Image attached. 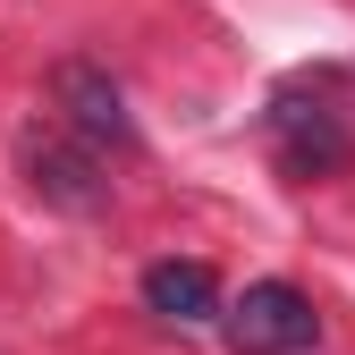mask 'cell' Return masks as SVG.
<instances>
[{
    "label": "cell",
    "mask_w": 355,
    "mask_h": 355,
    "mask_svg": "<svg viewBox=\"0 0 355 355\" xmlns=\"http://www.w3.org/2000/svg\"><path fill=\"white\" fill-rule=\"evenodd\" d=\"M220 322H229V347H237V355H304V347H313V330H322V322H313V296L288 288V279L245 288Z\"/></svg>",
    "instance_id": "1"
},
{
    "label": "cell",
    "mask_w": 355,
    "mask_h": 355,
    "mask_svg": "<svg viewBox=\"0 0 355 355\" xmlns=\"http://www.w3.org/2000/svg\"><path fill=\"white\" fill-rule=\"evenodd\" d=\"M51 102H60V127H68L76 144H94V153H127V144H136L127 94H119L94 60H60L51 68Z\"/></svg>",
    "instance_id": "2"
},
{
    "label": "cell",
    "mask_w": 355,
    "mask_h": 355,
    "mask_svg": "<svg viewBox=\"0 0 355 355\" xmlns=\"http://www.w3.org/2000/svg\"><path fill=\"white\" fill-rule=\"evenodd\" d=\"M26 169H34V187L51 195V203H68V211H94V203H102V153H94V144H76V136L34 144Z\"/></svg>",
    "instance_id": "3"
},
{
    "label": "cell",
    "mask_w": 355,
    "mask_h": 355,
    "mask_svg": "<svg viewBox=\"0 0 355 355\" xmlns=\"http://www.w3.org/2000/svg\"><path fill=\"white\" fill-rule=\"evenodd\" d=\"M144 304L161 322H211L220 313V279L203 271V262H153L144 271Z\"/></svg>",
    "instance_id": "4"
},
{
    "label": "cell",
    "mask_w": 355,
    "mask_h": 355,
    "mask_svg": "<svg viewBox=\"0 0 355 355\" xmlns=\"http://www.w3.org/2000/svg\"><path fill=\"white\" fill-rule=\"evenodd\" d=\"M279 136H288V169H304V178H322V169L347 161V136H338V119H330V110L304 119V110L288 102V110H279Z\"/></svg>",
    "instance_id": "5"
}]
</instances>
